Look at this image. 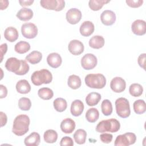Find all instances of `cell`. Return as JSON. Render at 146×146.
Wrapping results in <instances>:
<instances>
[{
    "label": "cell",
    "mask_w": 146,
    "mask_h": 146,
    "mask_svg": "<svg viewBox=\"0 0 146 146\" xmlns=\"http://www.w3.org/2000/svg\"><path fill=\"white\" fill-rule=\"evenodd\" d=\"M30 120L26 115H19L14 120L12 132L15 135L21 136L25 135L29 130Z\"/></svg>",
    "instance_id": "6da1fadb"
},
{
    "label": "cell",
    "mask_w": 146,
    "mask_h": 146,
    "mask_svg": "<svg viewBox=\"0 0 146 146\" xmlns=\"http://www.w3.org/2000/svg\"><path fill=\"white\" fill-rule=\"evenodd\" d=\"M120 128L119 121L116 119L111 118L100 121L96 127V131L98 132H116Z\"/></svg>",
    "instance_id": "7a4b0ae2"
},
{
    "label": "cell",
    "mask_w": 146,
    "mask_h": 146,
    "mask_svg": "<svg viewBox=\"0 0 146 146\" xmlns=\"http://www.w3.org/2000/svg\"><path fill=\"white\" fill-rule=\"evenodd\" d=\"M52 75L47 69H42L34 71L31 76V80L35 86H40L42 84H49L52 82Z\"/></svg>",
    "instance_id": "3957f363"
},
{
    "label": "cell",
    "mask_w": 146,
    "mask_h": 146,
    "mask_svg": "<svg viewBox=\"0 0 146 146\" xmlns=\"http://www.w3.org/2000/svg\"><path fill=\"white\" fill-rule=\"evenodd\" d=\"M85 83L87 87L92 88L102 89L106 84V79L102 74H90L85 77Z\"/></svg>",
    "instance_id": "277c9868"
},
{
    "label": "cell",
    "mask_w": 146,
    "mask_h": 146,
    "mask_svg": "<svg viewBox=\"0 0 146 146\" xmlns=\"http://www.w3.org/2000/svg\"><path fill=\"white\" fill-rule=\"evenodd\" d=\"M115 108L117 115L121 118H127L131 114L129 103L125 98H119L115 101Z\"/></svg>",
    "instance_id": "5b68a950"
},
{
    "label": "cell",
    "mask_w": 146,
    "mask_h": 146,
    "mask_svg": "<svg viewBox=\"0 0 146 146\" xmlns=\"http://www.w3.org/2000/svg\"><path fill=\"white\" fill-rule=\"evenodd\" d=\"M136 140V136L132 132H127L118 135L114 143L115 146H128L133 144Z\"/></svg>",
    "instance_id": "8992f818"
},
{
    "label": "cell",
    "mask_w": 146,
    "mask_h": 146,
    "mask_svg": "<svg viewBox=\"0 0 146 146\" xmlns=\"http://www.w3.org/2000/svg\"><path fill=\"white\" fill-rule=\"evenodd\" d=\"M41 6L47 10L59 11L65 7V1L63 0H41Z\"/></svg>",
    "instance_id": "52a82bcc"
},
{
    "label": "cell",
    "mask_w": 146,
    "mask_h": 146,
    "mask_svg": "<svg viewBox=\"0 0 146 146\" xmlns=\"http://www.w3.org/2000/svg\"><path fill=\"white\" fill-rule=\"evenodd\" d=\"M21 33L25 38L33 39L38 34V28L35 24L31 22L26 23L21 26Z\"/></svg>",
    "instance_id": "ba28073f"
},
{
    "label": "cell",
    "mask_w": 146,
    "mask_h": 146,
    "mask_svg": "<svg viewBox=\"0 0 146 146\" xmlns=\"http://www.w3.org/2000/svg\"><path fill=\"white\" fill-rule=\"evenodd\" d=\"M81 66L84 70H90L94 68L97 65L98 60L94 54L88 53L85 54L81 59Z\"/></svg>",
    "instance_id": "9c48e42d"
},
{
    "label": "cell",
    "mask_w": 146,
    "mask_h": 146,
    "mask_svg": "<svg viewBox=\"0 0 146 146\" xmlns=\"http://www.w3.org/2000/svg\"><path fill=\"white\" fill-rule=\"evenodd\" d=\"M82 16V13L79 9L76 8H71L67 11L66 18L69 23L75 25L81 20Z\"/></svg>",
    "instance_id": "30bf717a"
},
{
    "label": "cell",
    "mask_w": 146,
    "mask_h": 146,
    "mask_svg": "<svg viewBox=\"0 0 146 146\" xmlns=\"http://www.w3.org/2000/svg\"><path fill=\"white\" fill-rule=\"evenodd\" d=\"M111 89L115 92L120 93L124 91L126 87V82L121 77L113 78L110 82Z\"/></svg>",
    "instance_id": "8fae6325"
},
{
    "label": "cell",
    "mask_w": 146,
    "mask_h": 146,
    "mask_svg": "<svg viewBox=\"0 0 146 146\" xmlns=\"http://www.w3.org/2000/svg\"><path fill=\"white\" fill-rule=\"evenodd\" d=\"M5 67L7 70L17 75L21 67V60L14 57L9 58L5 63Z\"/></svg>",
    "instance_id": "7c38bea8"
},
{
    "label": "cell",
    "mask_w": 146,
    "mask_h": 146,
    "mask_svg": "<svg viewBox=\"0 0 146 146\" xmlns=\"http://www.w3.org/2000/svg\"><path fill=\"white\" fill-rule=\"evenodd\" d=\"M115 13L110 10L103 11L100 15V20L102 23L106 26H111L116 21Z\"/></svg>",
    "instance_id": "4fadbf2b"
},
{
    "label": "cell",
    "mask_w": 146,
    "mask_h": 146,
    "mask_svg": "<svg viewBox=\"0 0 146 146\" xmlns=\"http://www.w3.org/2000/svg\"><path fill=\"white\" fill-rule=\"evenodd\" d=\"M68 49L72 54L79 55L84 51V47L82 42L79 40L74 39L71 40L68 43Z\"/></svg>",
    "instance_id": "5bb4252c"
},
{
    "label": "cell",
    "mask_w": 146,
    "mask_h": 146,
    "mask_svg": "<svg viewBox=\"0 0 146 146\" xmlns=\"http://www.w3.org/2000/svg\"><path fill=\"white\" fill-rule=\"evenodd\" d=\"M131 30L132 33L136 35H143L145 34L146 25L144 20H135L131 25Z\"/></svg>",
    "instance_id": "9a60e30c"
},
{
    "label": "cell",
    "mask_w": 146,
    "mask_h": 146,
    "mask_svg": "<svg viewBox=\"0 0 146 146\" xmlns=\"http://www.w3.org/2000/svg\"><path fill=\"white\" fill-rule=\"evenodd\" d=\"M75 122L71 118L63 119L60 125L62 132L65 133H71L75 128Z\"/></svg>",
    "instance_id": "2e32d148"
},
{
    "label": "cell",
    "mask_w": 146,
    "mask_h": 146,
    "mask_svg": "<svg viewBox=\"0 0 146 146\" xmlns=\"http://www.w3.org/2000/svg\"><path fill=\"white\" fill-rule=\"evenodd\" d=\"M47 62L51 67L56 68L61 65L62 59L58 53L52 52L47 56Z\"/></svg>",
    "instance_id": "e0dca14e"
},
{
    "label": "cell",
    "mask_w": 146,
    "mask_h": 146,
    "mask_svg": "<svg viewBox=\"0 0 146 146\" xmlns=\"http://www.w3.org/2000/svg\"><path fill=\"white\" fill-rule=\"evenodd\" d=\"M95 27L93 23L89 21L83 22L80 26L79 31L83 36H89L94 31Z\"/></svg>",
    "instance_id": "ac0fdd59"
},
{
    "label": "cell",
    "mask_w": 146,
    "mask_h": 146,
    "mask_svg": "<svg viewBox=\"0 0 146 146\" xmlns=\"http://www.w3.org/2000/svg\"><path fill=\"white\" fill-rule=\"evenodd\" d=\"M83 103L78 99L74 100L71 105L70 111L71 114L74 116H79L81 115L84 110Z\"/></svg>",
    "instance_id": "d6986e66"
},
{
    "label": "cell",
    "mask_w": 146,
    "mask_h": 146,
    "mask_svg": "<svg viewBox=\"0 0 146 146\" xmlns=\"http://www.w3.org/2000/svg\"><path fill=\"white\" fill-rule=\"evenodd\" d=\"M40 141V137L38 133L33 132L27 136L25 140V144L27 146H37Z\"/></svg>",
    "instance_id": "ffe728a7"
},
{
    "label": "cell",
    "mask_w": 146,
    "mask_h": 146,
    "mask_svg": "<svg viewBox=\"0 0 146 146\" xmlns=\"http://www.w3.org/2000/svg\"><path fill=\"white\" fill-rule=\"evenodd\" d=\"M19 36L18 30L14 27L10 26L7 27L4 31L5 38L10 42L15 41Z\"/></svg>",
    "instance_id": "44dd1931"
},
{
    "label": "cell",
    "mask_w": 146,
    "mask_h": 146,
    "mask_svg": "<svg viewBox=\"0 0 146 146\" xmlns=\"http://www.w3.org/2000/svg\"><path fill=\"white\" fill-rule=\"evenodd\" d=\"M33 11L29 8H22L17 13V17L21 21H28L33 17Z\"/></svg>",
    "instance_id": "7402d4cb"
},
{
    "label": "cell",
    "mask_w": 146,
    "mask_h": 146,
    "mask_svg": "<svg viewBox=\"0 0 146 146\" xmlns=\"http://www.w3.org/2000/svg\"><path fill=\"white\" fill-rule=\"evenodd\" d=\"M16 90L18 92L22 94H26L31 91V86L26 79H21L16 84Z\"/></svg>",
    "instance_id": "603a6c76"
},
{
    "label": "cell",
    "mask_w": 146,
    "mask_h": 146,
    "mask_svg": "<svg viewBox=\"0 0 146 146\" xmlns=\"http://www.w3.org/2000/svg\"><path fill=\"white\" fill-rule=\"evenodd\" d=\"M105 40L104 38L100 35H94L89 40V46L95 49L102 48L104 45Z\"/></svg>",
    "instance_id": "cb8c5ba5"
},
{
    "label": "cell",
    "mask_w": 146,
    "mask_h": 146,
    "mask_svg": "<svg viewBox=\"0 0 146 146\" xmlns=\"http://www.w3.org/2000/svg\"><path fill=\"white\" fill-rule=\"evenodd\" d=\"M101 95L98 92H92L89 93L86 98V102L89 106H94L98 104L101 100Z\"/></svg>",
    "instance_id": "d4e9b609"
},
{
    "label": "cell",
    "mask_w": 146,
    "mask_h": 146,
    "mask_svg": "<svg viewBox=\"0 0 146 146\" xmlns=\"http://www.w3.org/2000/svg\"><path fill=\"white\" fill-rule=\"evenodd\" d=\"M42 59V54L38 51H33L29 54L25 58V59L32 64H35L39 63Z\"/></svg>",
    "instance_id": "484cf974"
},
{
    "label": "cell",
    "mask_w": 146,
    "mask_h": 146,
    "mask_svg": "<svg viewBox=\"0 0 146 146\" xmlns=\"http://www.w3.org/2000/svg\"><path fill=\"white\" fill-rule=\"evenodd\" d=\"M67 84L71 88L76 90L81 86L82 81L79 76L76 75H71L68 78Z\"/></svg>",
    "instance_id": "4316f807"
},
{
    "label": "cell",
    "mask_w": 146,
    "mask_h": 146,
    "mask_svg": "<svg viewBox=\"0 0 146 146\" xmlns=\"http://www.w3.org/2000/svg\"><path fill=\"white\" fill-rule=\"evenodd\" d=\"M43 139L47 143H54L58 139V133L54 129H48L44 132Z\"/></svg>",
    "instance_id": "83f0119b"
},
{
    "label": "cell",
    "mask_w": 146,
    "mask_h": 146,
    "mask_svg": "<svg viewBox=\"0 0 146 146\" xmlns=\"http://www.w3.org/2000/svg\"><path fill=\"white\" fill-rule=\"evenodd\" d=\"M87 137V132L83 129H78L74 134L75 141L78 144H83L85 143Z\"/></svg>",
    "instance_id": "f1b7e54d"
},
{
    "label": "cell",
    "mask_w": 146,
    "mask_h": 146,
    "mask_svg": "<svg viewBox=\"0 0 146 146\" xmlns=\"http://www.w3.org/2000/svg\"><path fill=\"white\" fill-rule=\"evenodd\" d=\"M53 106L56 111L62 112L66 110L67 107V103L64 99L58 98L54 100Z\"/></svg>",
    "instance_id": "f546056e"
},
{
    "label": "cell",
    "mask_w": 146,
    "mask_h": 146,
    "mask_svg": "<svg viewBox=\"0 0 146 146\" xmlns=\"http://www.w3.org/2000/svg\"><path fill=\"white\" fill-rule=\"evenodd\" d=\"M99 117V111L95 108H89L86 113V120L90 123H95Z\"/></svg>",
    "instance_id": "4dcf8cb0"
},
{
    "label": "cell",
    "mask_w": 146,
    "mask_h": 146,
    "mask_svg": "<svg viewBox=\"0 0 146 146\" xmlns=\"http://www.w3.org/2000/svg\"><path fill=\"white\" fill-rule=\"evenodd\" d=\"M30 49V44L27 42L25 41H19L16 44L14 47V50L15 52H17L18 54H25L29 51Z\"/></svg>",
    "instance_id": "1f68e13d"
},
{
    "label": "cell",
    "mask_w": 146,
    "mask_h": 146,
    "mask_svg": "<svg viewBox=\"0 0 146 146\" xmlns=\"http://www.w3.org/2000/svg\"><path fill=\"white\" fill-rule=\"evenodd\" d=\"M135 112L137 114H143L146 111V104L144 100L139 99L136 100L133 104Z\"/></svg>",
    "instance_id": "d6a6232c"
},
{
    "label": "cell",
    "mask_w": 146,
    "mask_h": 146,
    "mask_svg": "<svg viewBox=\"0 0 146 146\" xmlns=\"http://www.w3.org/2000/svg\"><path fill=\"white\" fill-rule=\"evenodd\" d=\"M38 95L40 98L43 100H50L52 98L54 92L51 89L48 87H42L38 91Z\"/></svg>",
    "instance_id": "836d02e7"
},
{
    "label": "cell",
    "mask_w": 146,
    "mask_h": 146,
    "mask_svg": "<svg viewBox=\"0 0 146 146\" xmlns=\"http://www.w3.org/2000/svg\"><path fill=\"white\" fill-rule=\"evenodd\" d=\"M110 2V1L106 0H90L88 2V6L92 10L98 11L103 7L104 5Z\"/></svg>",
    "instance_id": "e575fe53"
},
{
    "label": "cell",
    "mask_w": 146,
    "mask_h": 146,
    "mask_svg": "<svg viewBox=\"0 0 146 146\" xmlns=\"http://www.w3.org/2000/svg\"><path fill=\"white\" fill-rule=\"evenodd\" d=\"M129 92L132 96L139 97L142 95L143 88L142 86L139 83H133L129 86Z\"/></svg>",
    "instance_id": "d590c367"
},
{
    "label": "cell",
    "mask_w": 146,
    "mask_h": 146,
    "mask_svg": "<svg viewBox=\"0 0 146 146\" xmlns=\"http://www.w3.org/2000/svg\"><path fill=\"white\" fill-rule=\"evenodd\" d=\"M101 109L103 114L105 116H109L112 112V105L111 102L108 100L105 99L103 100L101 104Z\"/></svg>",
    "instance_id": "8d00e7d4"
},
{
    "label": "cell",
    "mask_w": 146,
    "mask_h": 146,
    "mask_svg": "<svg viewBox=\"0 0 146 146\" xmlns=\"http://www.w3.org/2000/svg\"><path fill=\"white\" fill-rule=\"evenodd\" d=\"M18 107L22 111H29L31 107V102L29 98L22 97L18 100Z\"/></svg>",
    "instance_id": "74e56055"
},
{
    "label": "cell",
    "mask_w": 146,
    "mask_h": 146,
    "mask_svg": "<svg viewBox=\"0 0 146 146\" xmlns=\"http://www.w3.org/2000/svg\"><path fill=\"white\" fill-rule=\"evenodd\" d=\"M21 60V67L19 72L17 73V75H23L26 74L30 69V67L26 60Z\"/></svg>",
    "instance_id": "f35d334b"
},
{
    "label": "cell",
    "mask_w": 146,
    "mask_h": 146,
    "mask_svg": "<svg viewBox=\"0 0 146 146\" xmlns=\"http://www.w3.org/2000/svg\"><path fill=\"white\" fill-rule=\"evenodd\" d=\"M125 2L127 4V5L131 7L137 8L140 7L143 5V0H126Z\"/></svg>",
    "instance_id": "ab89813d"
},
{
    "label": "cell",
    "mask_w": 146,
    "mask_h": 146,
    "mask_svg": "<svg viewBox=\"0 0 146 146\" xmlns=\"http://www.w3.org/2000/svg\"><path fill=\"white\" fill-rule=\"evenodd\" d=\"M113 139V136L111 133H103L100 135V139L103 143L106 144L110 143Z\"/></svg>",
    "instance_id": "60d3db41"
},
{
    "label": "cell",
    "mask_w": 146,
    "mask_h": 146,
    "mask_svg": "<svg viewBox=\"0 0 146 146\" xmlns=\"http://www.w3.org/2000/svg\"><path fill=\"white\" fill-rule=\"evenodd\" d=\"M60 145L62 146H72L74 145L73 140L68 136H64L62 138L60 141Z\"/></svg>",
    "instance_id": "b9f144b4"
},
{
    "label": "cell",
    "mask_w": 146,
    "mask_h": 146,
    "mask_svg": "<svg viewBox=\"0 0 146 146\" xmlns=\"http://www.w3.org/2000/svg\"><path fill=\"white\" fill-rule=\"evenodd\" d=\"M145 58H146V54L145 53H143V54H141L139 56L137 59V62L139 65L144 70H145Z\"/></svg>",
    "instance_id": "7bdbcfd3"
},
{
    "label": "cell",
    "mask_w": 146,
    "mask_h": 146,
    "mask_svg": "<svg viewBox=\"0 0 146 146\" xmlns=\"http://www.w3.org/2000/svg\"><path fill=\"white\" fill-rule=\"evenodd\" d=\"M7 95V90L3 84L0 85V98L2 99L6 97Z\"/></svg>",
    "instance_id": "ee69618b"
},
{
    "label": "cell",
    "mask_w": 146,
    "mask_h": 146,
    "mask_svg": "<svg viewBox=\"0 0 146 146\" xmlns=\"http://www.w3.org/2000/svg\"><path fill=\"white\" fill-rule=\"evenodd\" d=\"M0 116H1V127H2L6 124L7 117L5 113L2 111L0 112Z\"/></svg>",
    "instance_id": "f6af8a7d"
},
{
    "label": "cell",
    "mask_w": 146,
    "mask_h": 146,
    "mask_svg": "<svg viewBox=\"0 0 146 146\" xmlns=\"http://www.w3.org/2000/svg\"><path fill=\"white\" fill-rule=\"evenodd\" d=\"M7 50V43H3L1 45V62H2L3 55L6 53Z\"/></svg>",
    "instance_id": "bcb514c9"
},
{
    "label": "cell",
    "mask_w": 146,
    "mask_h": 146,
    "mask_svg": "<svg viewBox=\"0 0 146 146\" xmlns=\"http://www.w3.org/2000/svg\"><path fill=\"white\" fill-rule=\"evenodd\" d=\"M34 2L33 0H26V1H19V3L22 6H28L32 5Z\"/></svg>",
    "instance_id": "7dc6e473"
},
{
    "label": "cell",
    "mask_w": 146,
    "mask_h": 146,
    "mask_svg": "<svg viewBox=\"0 0 146 146\" xmlns=\"http://www.w3.org/2000/svg\"><path fill=\"white\" fill-rule=\"evenodd\" d=\"M9 3V1H7V0H5V1L1 0V1H0L1 10H3L6 9L8 7Z\"/></svg>",
    "instance_id": "c3c4849f"
}]
</instances>
